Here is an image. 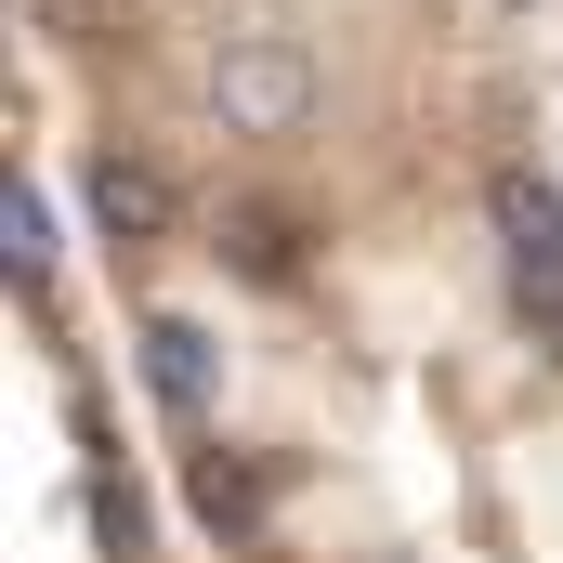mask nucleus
I'll list each match as a JSON object with an SVG mask.
<instances>
[{
	"mask_svg": "<svg viewBox=\"0 0 563 563\" xmlns=\"http://www.w3.org/2000/svg\"><path fill=\"white\" fill-rule=\"evenodd\" d=\"M498 263H511V301H525V328L563 354V210H551V184L538 170H498Z\"/></svg>",
	"mask_w": 563,
	"mask_h": 563,
	"instance_id": "nucleus-1",
	"label": "nucleus"
},
{
	"mask_svg": "<svg viewBox=\"0 0 563 563\" xmlns=\"http://www.w3.org/2000/svg\"><path fill=\"white\" fill-rule=\"evenodd\" d=\"M210 106H223V132H301V119H314V66H301V40H223Z\"/></svg>",
	"mask_w": 563,
	"mask_h": 563,
	"instance_id": "nucleus-2",
	"label": "nucleus"
},
{
	"mask_svg": "<svg viewBox=\"0 0 563 563\" xmlns=\"http://www.w3.org/2000/svg\"><path fill=\"white\" fill-rule=\"evenodd\" d=\"M92 223H106L119 250L170 236V170H157V157H92Z\"/></svg>",
	"mask_w": 563,
	"mask_h": 563,
	"instance_id": "nucleus-3",
	"label": "nucleus"
},
{
	"mask_svg": "<svg viewBox=\"0 0 563 563\" xmlns=\"http://www.w3.org/2000/svg\"><path fill=\"white\" fill-rule=\"evenodd\" d=\"M144 380H157V407H170V420H210V341H197L184 314H157V328H144Z\"/></svg>",
	"mask_w": 563,
	"mask_h": 563,
	"instance_id": "nucleus-4",
	"label": "nucleus"
},
{
	"mask_svg": "<svg viewBox=\"0 0 563 563\" xmlns=\"http://www.w3.org/2000/svg\"><path fill=\"white\" fill-rule=\"evenodd\" d=\"M197 511H210V525H250V511H263V485H250L223 445H197Z\"/></svg>",
	"mask_w": 563,
	"mask_h": 563,
	"instance_id": "nucleus-5",
	"label": "nucleus"
},
{
	"mask_svg": "<svg viewBox=\"0 0 563 563\" xmlns=\"http://www.w3.org/2000/svg\"><path fill=\"white\" fill-rule=\"evenodd\" d=\"M223 236H236V263H250V276H288V223H263V210H236Z\"/></svg>",
	"mask_w": 563,
	"mask_h": 563,
	"instance_id": "nucleus-6",
	"label": "nucleus"
}]
</instances>
